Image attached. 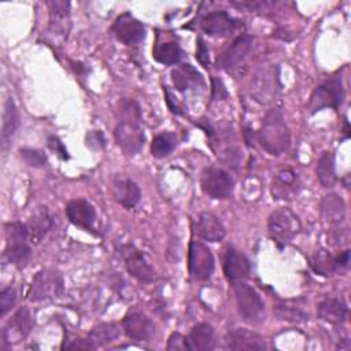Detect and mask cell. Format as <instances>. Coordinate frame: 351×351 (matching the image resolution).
I'll list each match as a JSON object with an SVG mask.
<instances>
[{
  "instance_id": "cell-5",
  "label": "cell",
  "mask_w": 351,
  "mask_h": 351,
  "mask_svg": "<svg viewBox=\"0 0 351 351\" xmlns=\"http://www.w3.org/2000/svg\"><path fill=\"white\" fill-rule=\"evenodd\" d=\"M344 97L343 82L340 77H330L319 84L311 93L308 110L311 114L324 108H337Z\"/></svg>"
},
{
  "instance_id": "cell-28",
  "label": "cell",
  "mask_w": 351,
  "mask_h": 351,
  "mask_svg": "<svg viewBox=\"0 0 351 351\" xmlns=\"http://www.w3.org/2000/svg\"><path fill=\"white\" fill-rule=\"evenodd\" d=\"M19 125V114L14 100L10 97L5 101L4 112H3V126H1V147L3 149L7 147L12 134L15 133Z\"/></svg>"
},
{
  "instance_id": "cell-31",
  "label": "cell",
  "mask_w": 351,
  "mask_h": 351,
  "mask_svg": "<svg viewBox=\"0 0 351 351\" xmlns=\"http://www.w3.org/2000/svg\"><path fill=\"white\" fill-rule=\"evenodd\" d=\"M118 336H119L118 325L114 322H104V324H99L97 326H95L89 332L88 339L95 347H99V346H104V344L115 340Z\"/></svg>"
},
{
  "instance_id": "cell-46",
  "label": "cell",
  "mask_w": 351,
  "mask_h": 351,
  "mask_svg": "<svg viewBox=\"0 0 351 351\" xmlns=\"http://www.w3.org/2000/svg\"><path fill=\"white\" fill-rule=\"evenodd\" d=\"M165 93H166V101H167V106L170 107V110H171V112H174V114H178V115H181L182 114V111H181V107L178 106V103H177V100L173 97V95H171V92L167 89V88H165Z\"/></svg>"
},
{
  "instance_id": "cell-8",
  "label": "cell",
  "mask_w": 351,
  "mask_h": 351,
  "mask_svg": "<svg viewBox=\"0 0 351 351\" xmlns=\"http://www.w3.org/2000/svg\"><path fill=\"white\" fill-rule=\"evenodd\" d=\"M214 255L211 250L200 243L191 241L188 252V269L191 278L195 281H207L214 273Z\"/></svg>"
},
{
  "instance_id": "cell-29",
  "label": "cell",
  "mask_w": 351,
  "mask_h": 351,
  "mask_svg": "<svg viewBox=\"0 0 351 351\" xmlns=\"http://www.w3.org/2000/svg\"><path fill=\"white\" fill-rule=\"evenodd\" d=\"M317 178L324 188H330L335 185V156L332 152L325 151L321 154L317 162Z\"/></svg>"
},
{
  "instance_id": "cell-2",
  "label": "cell",
  "mask_w": 351,
  "mask_h": 351,
  "mask_svg": "<svg viewBox=\"0 0 351 351\" xmlns=\"http://www.w3.org/2000/svg\"><path fill=\"white\" fill-rule=\"evenodd\" d=\"M29 228L22 222H8L5 223V256L10 263L18 269H23L30 258L32 248L27 244Z\"/></svg>"
},
{
  "instance_id": "cell-42",
  "label": "cell",
  "mask_w": 351,
  "mask_h": 351,
  "mask_svg": "<svg viewBox=\"0 0 351 351\" xmlns=\"http://www.w3.org/2000/svg\"><path fill=\"white\" fill-rule=\"evenodd\" d=\"M104 144H106V140L100 130H92L86 134V145L89 148L99 149V148H103Z\"/></svg>"
},
{
  "instance_id": "cell-7",
  "label": "cell",
  "mask_w": 351,
  "mask_h": 351,
  "mask_svg": "<svg viewBox=\"0 0 351 351\" xmlns=\"http://www.w3.org/2000/svg\"><path fill=\"white\" fill-rule=\"evenodd\" d=\"M119 255L125 262L128 273L137 281L149 284L156 278L155 269L149 265L143 251H140L133 244H122L119 247Z\"/></svg>"
},
{
  "instance_id": "cell-27",
  "label": "cell",
  "mask_w": 351,
  "mask_h": 351,
  "mask_svg": "<svg viewBox=\"0 0 351 351\" xmlns=\"http://www.w3.org/2000/svg\"><path fill=\"white\" fill-rule=\"evenodd\" d=\"M171 80L177 90H186L197 84H203L202 74L191 64H181L171 71Z\"/></svg>"
},
{
  "instance_id": "cell-38",
  "label": "cell",
  "mask_w": 351,
  "mask_h": 351,
  "mask_svg": "<svg viewBox=\"0 0 351 351\" xmlns=\"http://www.w3.org/2000/svg\"><path fill=\"white\" fill-rule=\"evenodd\" d=\"M51 18L67 19L70 15V3L69 1H49Z\"/></svg>"
},
{
  "instance_id": "cell-34",
  "label": "cell",
  "mask_w": 351,
  "mask_h": 351,
  "mask_svg": "<svg viewBox=\"0 0 351 351\" xmlns=\"http://www.w3.org/2000/svg\"><path fill=\"white\" fill-rule=\"evenodd\" d=\"M311 267L322 276H328L329 273L335 271V256L329 254L326 250H318L311 256Z\"/></svg>"
},
{
  "instance_id": "cell-36",
  "label": "cell",
  "mask_w": 351,
  "mask_h": 351,
  "mask_svg": "<svg viewBox=\"0 0 351 351\" xmlns=\"http://www.w3.org/2000/svg\"><path fill=\"white\" fill-rule=\"evenodd\" d=\"M22 159L33 167H43L47 165V156L38 151V149H32V148H22L19 151Z\"/></svg>"
},
{
  "instance_id": "cell-26",
  "label": "cell",
  "mask_w": 351,
  "mask_h": 351,
  "mask_svg": "<svg viewBox=\"0 0 351 351\" xmlns=\"http://www.w3.org/2000/svg\"><path fill=\"white\" fill-rule=\"evenodd\" d=\"M255 88L254 95L259 101H269L273 95H276V84L278 82L277 74H274L273 69L261 70L255 75Z\"/></svg>"
},
{
  "instance_id": "cell-32",
  "label": "cell",
  "mask_w": 351,
  "mask_h": 351,
  "mask_svg": "<svg viewBox=\"0 0 351 351\" xmlns=\"http://www.w3.org/2000/svg\"><path fill=\"white\" fill-rule=\"evenodd\" d=\"M177 145V137L171 132H163L154 137L151 143V154L154 158L162 159L173 152Z\"/></svg>"
},
{
  "instance_id": "cell-20",
  "label": "cell",
  "mask_w": 351,
  "mask_h": 351,
  "mask_svg": "<svg viewBox=\"0 0 351 351\" xmlns=\"http://www.w3.org/2000/svg\"><path fill=\"white\" fill-rule=\"evenodd\" d=\"M111 191L115 202L125 208H133L141 197L137 184L125 177H115L112 180Z\"/></svg>"
},
{
  "instance_id": "cell-10",
  "label": "cell",
  "mask_w": 351,
  "mask_h": 351,
  "mask_svg": "<svg viewBox=\"0 0 351 351\" xmlns=\"http://www.w3.org/2000/svg\"><path fill=\"white\" fill-rule=\"evenodd\" d=\"M252 43H254V38L248 34H241L236 37L233 43L218 58V67L226 71H233L239 69L240 64L248 56L252 48Z\"/></svg>"
},
{
  "instance_id": "cell-9",
  "label": "cell",
  "mask_w": 351,
  "mask_h": 351,
  "mask_svg": "<svg viewBox=\"0 0 351 351\" xmlns=\"http://www.w3.org/2000/svg\"><path fill=\"white\" fill-rule=\"evenodd\" d=\"M200 188L211 199H228L233 192V180L222 169L207 167L200 177Z\"/></svg>"
},
{
  "instance_id": "cell-14",
  "label": "cell",
  "mask_w": 351,
  "mask_h": 351,
  "mask_svg": "<svg viewBox=\"0 0 351 351\" xmlns=\"http://www.w3.org/2000/svg\"><path fill=\"white\" fill-rule=\"evenodd\" d=\"M114 137L121 149L128 155H136L144 145L145 136L138 125L119 122L114 130Z\"/></svg>"
},
{
  "instance_id": "cell-11",
  "label": "cell",
  "mask_w": 351,
  "mask_h": 351,
  "mask_svg": "<svg viewBox=\"0 0 351 351\" xmlns=\"http://www.w3.org/2000/svg\"><path fill=\"white\" fill-rule=\"evenodd\" d=\"M111 33L115 38L126 45H133L144 40L145 27L144 25L132 16L129 12L119 15L111 26Z\"/></svg>"
},
{
  "instance_id": "cell-45",
  "label": "cell",
  "mask_w": 351,
  "mask_h": 351,
  "mask_svg": "<svg viewBox=\"0 0 351 351\" xmlns=\"http://www.w3.org/2000/svg\"><path fill=\"white\" fill-rule=\"evenodd\" d=\"M348 263H350V251L346 250L343 252H340L339 255L335 256V267L336 270H341V269H346L348 267Z\"/></svg>"
},
{
  "instance_id": "cell-37",
  "label": "cell",
  "mask_w": 351,
  "mask_h": 351,
  "mask_svg": "<svg viewBox=\"0 0 351 351\" xmlns=\"http://www.w3.org/2000/svg\"><path fill=\"white\" fill-rule=\"evenodd\" d=\"M16 299V292L14 288L7 287L0 292V315H5V313L14 306Z\"/></svg>"
},
{
  "instance_id": "cell-17",
  "label": "cell",
  "mask_w": 351,
  "mask_h": 351,
  "mask_svg": "<svg viewBox=\"0 0 351 351\" xmlns=\"http://www.w3.org/2000/svg\"><path fill=\"white\" fill-rule=\"evenodd\" d=\"M66 215L69 221L84 229L92 230L95 221H96V211L95 207L85 199H74L67 203L66 206Z\"/></svg>"
},
{
  "instance_id": "cell-13",
  "label": "cell",
  "mask_w": 351,
  "mask_h": 351,
  "mask_svg": "<svg viewBox=\"0 0 351 351\" xmlns=\"http://www.w3.org/2000/svg\"><path fill=\"white\" fill-rule=\"evenodd\" d=\"M122 328L128 337L138 341H149L155 335V324L141 311H130L122 319Z\"/></svg>"
},
{
  "instance_id": "cell-33",
  "label": "cell",
  "mask_w": 351,
  "mask_h": 351,
  "mask_svg": "<svg viewBox=\"0 0 351 351\" xmlns=\"http://www.w3.org/2000/svg\"><path fill=\"white\" fill-rule=\"evenodd\" d=\"M118 114H119V122H128V123L138 125V122L141 119L140 106L132 99H121L119 100Z\"/></svg>"
},
{
  "instance_id": "cell-1",
  "label": "cell",
  "mask_w": 351,
  "mask_h": 351,
  "mask_svg": "<svg viewBox=\"0 0 351 351\" xmlns=\"http://www.w3.org/2000/svg\"><path fill=\"white\" fill-rule=\"evenodd\" d=\"M258 143L270 155H281L291 144V133L278 108L270 110L258 132Z\"/></svg>"
},
{
  "instance_id": "cell-24",
  "label": "cell",
  "mask_w": 351,
  "mask_h": 351,
  "mask_svg": "<svg viewBox=\"0 0 351 351\" xmlns=\"http://www.w3.org/2000/svg\"><path fill=\"white\" fill-rule=\"evenodd\" d=\"M319 211L329 225L337 226L346 218V203L337 193H329L321 200Z\"/></svg>"
},
{
  "instance_id": "cell-22",
  "label": "cell",
  "mask_w": 351,
  "mask_h": 351,
  "mask_svg": "<svg viewBox=\"0 0 351 351\" xmlns=\"http://www.w3.org/2000/svg\"><path fill=\"white\" fill-rule=\"evenodd\" d=\"M317 313L322 321L339 325L346 321L348 307L343 299L325 298L318 303Z\"/></svg>"
},
{
  "instance_id": "cell-3",
  "label": "cell",
  "mask_w": 351,
  "mask_h": 351,
  "mask_svg": "<svg viewBox=\"0 0 351 351\" xmlns=\"http://www.w3.org/2000/svg\"><path fill=\"white\" fill-rule=\"evenodd\" d=\"M302 229L298 215L287 208L281 207L274 210L267 218V232L270 239L278 248L285 247Z\"/></svg>"
},
{
  "instance_id": "cell-23",
  "label": "cell",
  "mask_w": 351,
  "mask_h": 351,
  "mask_svg": "<svg viewBox=\"0 0 351 351\" xmlns=\"http://www.w3.org/2000/svg\"><path fill=\"white\" fill-rule=\"evenodd\" d=\"M189 351H210L214 348V329L210 324H197L186 337Z\"/></svg>"
},
{
  "instance_id": "cell-44",
  "label": "cell",
  "mask_w": 351,
  "mask_h": 351,
  "mask_svg": "<svg viewBox=\"0 0 351 351\" xmlns=\"http://www.w3.org/2000/svg\"><path fill=\"white\" fill-rule=\"evenodd\" d=\"M66 348H70V350H95L96 347L89 341V339L84 340V339H77L74 340L73 343L70 344H64Z\"/></svg>"
},
{
  "instance_id": "cell-41",
  "label": "cell",
  "mask_w": 351,
  "mask_h": 351,
  "mask_svg": "<svg viewBox=\"0 0 351 351\" xmlns=\"http://www.w3.org/2000/svg\"><path fill=\"white\" fill-rule=\"evenodd\" d=\"M48 147L63 160H67L69 159V154H67V149L66 147L63 145V143L56 137V136H49L48 137Z\"/></svg>"
},
{
  "instance_id": "cell-6",
  "label": "cell",
  "mask_w": 351,
  "mask_h": 351,
  "mask_svg": "<svg viewBox=\"0 0 351 351\" xmlns=\"http://www.w3.org/2000/svg\"><path fill=\"white\" fill-rule=\"evenodd\" d=\"M63 292V277L59 271L52 269L40 270L30 285L29 299L41 302L60 296Z\"/></svg>"
},
{
  "instance_id": "cell-40",
  "label": "cell",
  "mask_w": 351,
  "mask_h": 351,
  "mask_svg": "<svg viewBox=\"0 0 351 351\" xmlns=\"http://www.w3.org/2000/svg\"><path fill=\"white\" fill-rule=\"evenodd\" d=\"M197 47H196V59L203 67L210 66V56H208V48L202 37L197 38Z\"/></svg>"
},
{
  "instance_id": "cell-30",
  "label": "cell",
  "mask_w": 351,
  "mask_h": 351,
  "mask_svg": "<svg viewBox=\"0 0 351 351\" xmlns=\"http://www.w3.org/2000/svg\"><path fill=\"white\" fill-rule=\"evenodd\" d=\"M182 51L177 41L158 43L152 51V56L162 64H176L181 59Z\"/></svg>"
},
{
  "instance_id": "cell-25",
  "label": "cell",
  "mask_w": 351,
  "mask_h": 351,
  "mask_svg": "<svg viewBox=\"0 0 351 351\" xmlns=\"http://www.w3.org/2000/svg\"><path fill=\"white\" fill-rule=\"evenodd\" d=\"M32 328H33V319H32L30 311L26 307H22L14 314L12 319L8 322V326L4 328L3 330L4 341L8 343L12 335H16L19 339H23L30 333Z\"/></svg>"
},
{
  "instance_id": "cell-4",
  "label": "cell",
  "mask_w": 351,
  "mask_h": 351,
  "mask_svg": "<svg viewBox=\"0 0 351 351\" xmlns=\"http://www.w3.org/2000/svg\"><path fill=\"white\" fill-rule=\"evenodd\" d=\"M233 291L241 318L252 325L261 324L265 319V303L261 295L244 281L234 282Z\"/></svg>"
},
{
  "instance_id": "cell-21",
  "label": "cell",
  "mask_w": 351,
  "mask_h": 351,
  "mask_svg": "<svg viewBox=\"0 0 351 351\" xmlns=\"http://www.w3.org/2000/svg\"><path fill=\"white\" fill-rule=\"evenodd\" d=\"M27 228L29 237L34 243H40L48 234V232L53 228V217L47 206L36 207V210L32 213Z\"/></svg>"
},
{
  "instance_id": "cell-18",
  "label": "cell",
  "mask_w": 351,
  "mask_h": 351,
  "mask_svg": "<svg viewBox=\"0 0 351 351\" xmlns=\"http://www.w3.org/2000/svg\"><path fill=\"white\" fill-rule=\"evenodd\" d=\"M226 348L229 350H248V351H261L266 348V343L261 335L256 332L236 328L230 330L226 336Z\"/></svg>"
},
{
  "instance_id": "cell-19",
  "label": "cell",
  "mask_w": 351,
  "mask_h": 351,
  "mask_svg": "<svg viewBox=\"0 0 351 351\" xmlns=\"http://www.w3.org/2000/svg\"><path fill=\"white\" fill-rule=\"evenodd\" d=\"M193 230L197 237L210 241L218 243L225 237V228L221 221L211 213H200L193 221Z\"/></svg>"
},
{
  "instance_id": "cell-15",
  "label": "cell",
  "mask_w": 351,
  "mask_h": 351,
  "mask_svg": "<svg viewBox=\"0 0 351 351\" xmlns=\"http://www.w3.org/2000/svg\"><path fill=\"white\" fill-rule=\"evenodd\" d=\"M251 265L247 256L236 248H228L223 256V273L225 277L232 282L245 281L250 277Z\"/></svg>"
},
{
  "instance_id": "cell-43",
  "label": "cell",
  "mask_w": 351,
  "mask_h": 351,
  "mask_svg": "<svg viewBox=\"0 0 351 351\" xmlns=\"http://www.w3.org/2000/svg\"><path fill=\"white\" fill-rule=\"evenodd\" d=\"M211 82H213V99L214 100L225 99L228 96V92H226V88H225L223 82L218 78H213Z\"/></svg>"
},
{
  "instance_id": "cell-39",
  "label": "cell",
  "mask_w": 351,
  "mask_h": 351,
  "mask_svg": "<svg viewBox=\"0 0 351 351\" xmlns=\"http://www.w3.org/2000/svg\"><path fill=\"white\" fill-rule=\"evenodd\" d=\"M167 350H170V351H186L188 350L186 337L182 336L178 332L171 333L169 340H167Z\"/></svg>"
},
{
  "instance_id": "cell-35",
  "label": "cell",
  "mask_w": 351,
  "mask_h": 351,
  "mask_svg": "<svg viewBox=\"0 0 351 351\" xmlns=\"http://www.w3.org/2000/svg\"><path fill=\"white\" fill-rule=\"evenodd\" d=\"M274 314L284 321H289V322H306L308 319V314H306L302 308L291 306V304H276L274 306Z\"/></svg>"
},
{
  "instance_id": "cell-12",
  "label": "cell",
  "mask_w": 351,
  "mask_h": 351,
  "mask_svg": "<svg viewBox=\"0 0 351 351\" xmlns=\"http://www.w3.org/2000/svg\"><path fill=\"white\" fill-rule=\"evenodd\" d=\"M239 26L240 21L230 16L226 11L208 12L200 21L202 30L211 37H228Z\"/></svg>"
},
{
  "instance_id": "cell-16",
  "label": "cell",
  "mask_w": 351,
  "mask_h": 351,
  "mask_svg": "<svg viewBox=\"0 0 351 351\" xmlns=\"http://www.w3.org/2000/svg\"><path fill=\"white\" fill-rule=\"evenodd\" d=\"M299 177L291 167L281 169L271 181V195L277 200H292L299 192Z\"/></svg>"
}]
</instances>
